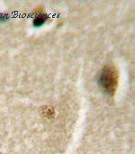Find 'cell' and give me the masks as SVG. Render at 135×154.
<instances>
[{
  "instance_id": "1",
  "label": "cell",
  "mask_w": 135,
  "mask_h": 154,
  "mask_svg": "<svg viewBox=\"0 0 135 154\" xmlns=\"http://www.w3.org/2000/svg\"><path fill=\"white\" fill-rule=\"evenodd\" d=\"M119 81V73L114 66H105L99 76V85L103 91L109 95L113 96L117 89Z\"/></svg>"
},
{
  "instance_id": "2",
  "label": "cell",
  "mask_w": 135,
  "mask_h": 154,
  "mask_svg": "<svg viewBox=\"0 0 135 154\" xmlns=\"http://www.w3.org/2000/svg\"><path fill=\"white\" fill-rule=\"evenodd\" d=\"M47 17L45 14H39L37 15L34 19V25L35 27H39V26H42L43 23H45Z\"/></svg>"
},
{
  "instance_id": "3",
  "label": "cell",
  "mask_w": 135,
  "mask_h": 154,
  "mask_svg": "<svg viewBox=\"0 0 135 154\" xmlns=\"http://www.w3.org/2000/svg\"><path fill=\"white\" fill-rule=\"evenodd\" d=\"M6 20H8V17H6L5 14H0V22L2 23H4V22H5Z\"/></svg>"
}]
</instances>
